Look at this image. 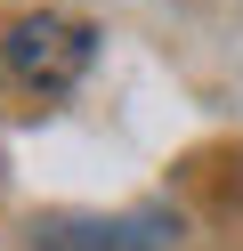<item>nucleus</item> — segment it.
I'll use <instances>...</instances> for the list:
<instances>
[{
	"mask_svg": "<svg viewBox=\"0 0 243 251\" xmlns=\"http://www.w3.org/2000/svg\"><path fill=\"white\" fill-rule=\"evenodd\" d=\"M89 25H73V17H16L8 33H0V73H8L16 89H32V98H57V89H73L81 81V65H89Z\"/></svg>",
	"mask_w": 243,
	"mask_h": 251,
	"instance_id": "nucleus-1",
	"label": "nucleus"
}]
</instances>
